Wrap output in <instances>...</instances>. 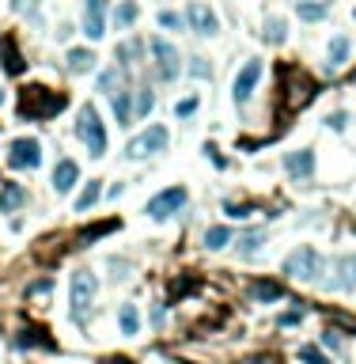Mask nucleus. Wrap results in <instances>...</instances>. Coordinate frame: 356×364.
<instances>
[{
  "mask_svg": "<svg viewBox=\"0 0 356 364\" xmlns=\"http://www.w3.org/2000/svg\"><path fill=\"white\" fill-rule=\"evenodd\" d=\"M65 106H69V95L50 92V87H38V84L19 95V118H27V121H46L53 114H61Z\"/></svg>",
  "mask_w": 356,
  "mask_h": 364,
  "instance_id": "f257e3e1",
  "label": "nucleus"
},
{
  "mask_svg": "<svg viewBox=\"0 0 356 364\" xmlns=\"http://www.w3.org/2000/svg\"><path fill=\"white\" fill-rule=\"evenodd\" d=\"M284 277L299 281V285H322V273H326V258L315 247H296L292 255L284 258Z\"/></svg>",
  "mask_w": 356,
  "mask_h": 364,
  "instance_id": "f03ea898",
  "label": "nucleus"
},
{
  "mask_svg": "<svg viewBox=\"0 0 356 364\" xmlns=\"http://www.w3.org/2000/svg\"><path fill=\"white\" fill-rule=\"evenodd\" d=\"M76 137H80V145L87 148V156L91 160H103L106 156V126H103V118H99V110L87 103L80 106V114H76Z\"/></svg>",
  "mask_w": 356,
  "mask_h": 364,
  "instance_id": "7ed1b4c3",
  "label": "nucleus"
},
{
  "mask_svg": "<svg viewBox=\"0 0 356 364\" xmlns=\"http://www.w3.org/2000/svg\"><path fill=\"white\" fill-rule=\"evenodd\" d=\"M95 292H99V281L91 270H72L69 277V311H72V323H84V315L91 311L95 304Z\"/></svg>",
  "mask_w": 356,
  "mask_h": 364,
  "instance_id": "20e7f679",
  "label": "nucleus"
},
{
  "mask_svg": "<svg viewBox=\"0 0 356 364\" xmlns=\"http://www.w3.org/2000/svg\"><path fill=\"white\" fill-rule=\"evenodd\" d=\"M148 53H152V69H155V80L160 84H174L178 80V72L186 69L182 57H178V46L174 42H167V38H148Z\"/></svg>",
  "mask_w": 356,
  "mask_h": 364,
  "instance_id": "39448f33",
  "label": "nucleus"
},
{
  "mask_svg": "<svg viewBox=\"0 0 356 364\" xmlns=\"http://www.w3.org/2000/svg\"><path fill=\"white\" fill-rule=\"evenodd\" d=\"M186 186H167V190H160L155 197H148V205H144V216L155 220V224H163V220H171L182 213V205H186Z\"/></svg>",
  "mask_w": 356,
  "mask_h": 364,
  "instance_id": "423d86ee",
  "label": "nucleus"
},
{
  "mask_svg": "<svg viewBox=\"0 0 356 364\" xmlns=\"http://www.w3.org/2000/svg\"><path fill=\"white\" fill-rule=\"evenodd\" d=\"M171 145V133H167V126H148L140 137H133L126 145V160H148V156H160Z\"/></svg>",
  "mask_w": 356,
  "mask_h": 364,
  "instance_id": "0eeeda50",
  "label": "nucleus"
},
{
  "mask_svg": "<svg viewBox=\"0 0 356 364\" xmlns=\"http://www.w3.org/2000/svg\"><path fill=\"white\" fill-rule=\"evenodd\" d=\"M262 72H265V65L258 57L243 61V69L235 72V80H231V99H235V106H247L254 99V92H258V84H262Z\"/></svg>",
  "mask_w": 356,
  "mask_h": 364,
  "instance_id": "6e6552de",
  "label": "nucleus"
},
{
  "mask_svg": "<svg viewBox=\"0 0 356 364\" xmlns=\"http://www.w3.org/2000/svg\"><path fill=\"white\" fill-rule=\"evenodd\" d=\"M8 167L38 171L42 167V140L38 137H16L12 145H8Z\"/></svg>",
  "mask_w": 356,
  "mask_h": 364,
  "instance_id": "1a4fd4ad",
  "label": "nucleus"
},
{
  "mask_svg": "<svg viewBox=\"0 0 356 364\" xmlns=\"http://www.w3.org/2000/svg\"><path fill=\"white\" fill-rule=\"evenodd\" d=\"M186 27H190L197 38H213V35H220V16L205 4V0H190V4H186Z\"/></svg>",
  "mask_w": 356,
  "mask_h": 364,
  "instance_id": "9d476101",
  "label": "nucleus"
},
{
  "mask_svg": "<svg viewBox=\"0 0 356 364\" xmlns=\"http://www.w3.org/2000/svg\"><path fill=\"white\" fill-rule=\"evenodd\" d=\"M84 38L99 42L106 35V0H84V16H80Z\"/></svg>",
  "mask_w": 356,
  "mask_h": 364,
  "instance_id": "9b49d317",
  "label": "nucleus"
},
{
  "mask_svg": "<svg viewBox=\"0 0 356 364\" xmlns=\"http://www.w3.org/2000/svg\"><path fill=\"white\" fill-rule=\"evenodd\" d=\"M284 175L292 182H311V179H315V152H311V148L284 152Z\"/></svg>",
  "mask_w": 356,
  "mask_h": 364,
  "instance_id": "f8f14e48",
  "label": "nucleus"
},
{
  "mask_svg": "<svg viewBox=\"0 0 356 364\" xmlns=\"http://www.w3.org/2000/svg\"><path fill=\"white\" fill-rule=\"evenodd\" d=\"M322 289L333 292H356V255H341L333 262V277L322 281Z\"/></svg>",
  "mask_w": 356,
  "mask_h": 364,
  "instance_id": "ddd939ff",
  "label": "nucleus"
},
{
  "mask_svg": "<svg viewBox=\"0 0 356 364\" xmlns=\"http://www.w3.org/2000/svg\"><path fill=\"white\" fill-rule=\"evenodd\" d=\"M50 186H53V194L57 197H65V194H72L76 186H80V163L76 160H57L53 163V179H50Z\"/></svg>",
  "mask_w": 356,
  "mask_h": 364,
  "instance_id": "4468645a",
  "label": "nucleus"
},
{
  "mask_svg": "<svg viewBox=\"0 0 356 364\" xmlns=\"http://www.w3.org/2000/svg\"><path fill=\"white\" fill-rule=\"evenodd\" d=\"M284 76H288V106H307L311 99H315V84L307 80L299 69H284Z\"/></svg>",
  "mask_w": 356,
  "mask_h": 364,
  "instance_id": "2eb2a0df",
  "label": "nucleus"
},
{
  "mask_svg": "<svg viewBox=\"0 0 356 364\" xmlns=\"http://www.w3.org/2000/svg\"><path fill=\"white\" fill-rule=\"evenodd\" d=\"M265 243H269V231H262V228H250V231H239V258L243 262H254L265 250Z\"/></svg>",
  "mask_w": 356,
  "mask_h": 364,
  "instance_id": "dca6fc26",
  "label": "nucleus"
},
{
  "mask_svg": "<svg viewBox=\"0 0 356 364\" xmlns=\"http://www.w3.org/2000/svg\"><path fill=\"white\" fill-rule=\"evenodd\" d=\"M247 296H250L254 304H281L284 300V285L281 281H269V277H258V281H250Z\"/></svg>",
  "mask_w": 356,
  "mask_h": 364,
  "instance_id": "f3484780",
  "label": "nucleus"
},
{
  "mask_svg": "<svg viewBox=\"0 0 356 364\" xmlns=\"http://www.w3.org/2000/svg\"><path fill=\"white\" fill-rule=\"evenodd\" d=\"M349 57H352V42H349V35H333L330 46H326V69L338 72V69H345V65H349Z\"/></svg>",
  "mask_w": 356,
  "mask_h": 364,
  "instance_id": "a211bd4d",
  "label": "nucleus"
},
{
  "mask_svg": "<svg viewBox=\"0 0 356 364\" xmlns=\"http://www.w3.org/2000/svg\"><path fill=\"white\" fill-rule=\"evenodd\" d=\"M95 65H99V57H95V50H87V46H76V50L65 53V69H69L72 76L95 72Z\"/></svg>",
  "mask_w": 356,
  "mask_h": 364,
  "instance_id": "6ab92c4d",
  "label": "nucleus"
},
{
  "mask_svg": "<svg viewBox=\"0 0 356 364\" xmlns=\"http://www.w3.org/2000/svg\"><path fill=\"white\" fill-rule=\"evenodd\" d=\"M27 202H30V197H27L23 182H4V186H0V213H19Z\"/></svg>",
  "mask_w": 356,
  "mask_h": 364,
  "instance_id": "aec40b11",
  "label": "nucleus"
},
{
  "mask_svg": "<svg viewBox=\"0 0 356 364\" xmlns=\"http://www.w3.org/2000/svg\"><path fill=\"white\" fill-rule=\"evenodd\" d=\"M110 110H114V121H118V129H129L133 121V92L129 87H121L118 95H110Z\"/></svg>",
  "mask_w": 356,
  "mask_h": 364,
  "instance_id": "412c9836",
  "label": "nucleus"
},
{
  "mask_svg": "<svg viewBox=\"0 0 356 364\" xmlns=\"http://www.w3.org/2000/svg\"><path fill=\"white\" fill-rule=\"evenodd\" d=\"M140 53H144V42H140V38H126V42H118V50H114L118 69H121V72H126V69H137V65H140Z\"/></svg>",
  "mask_w": 356,
  "mask_h": 364,
  "instance_id": "4be33fe9",
  "label": "nucleus"
},
{
  "mask_svg": "<svg viewBox=\"0 0 356 364\" xmlns=\"http://www.w3.org/2000/svg\"><path fill=\"white\" fill-rule=\"evenodd\" d=\"M0 65H4V72H8V76H19V72L27 69L23 57H19V46H16V38H12V35L0 38Z\"/></svg>",
  "mask_w": 356,
  "mask_h": 364,
  "instance_id": "5701e85b",
  "label": "nucleus"
},
{
  "mask_svg": "<svg viewBox=\"0 0 356 364\" xmlns=\"http://www.w3.org/2000/svg\"><path fill=\"white\" fill-rule=\"evenodd\" d=\"M118 330L126 338H137L140 334V311H137V304H133V300H126V304L118 307Z\"/></svg>",
  "mask_w": 356,
  "mask_h": 364,
  "instance_id": "b1692460",
  "label": "nucleus"
},
{
  "mask_svg": "<svg viewBox=\"0 0 356 364\" xmlns=\"http://www.w3.org/2000/svg\"><path fill=\"white\" fill-rule=\"evenodd\" d=\"M110 19H114L118 31H129L140 19V4H137V0H118V8L110 12Z\"/></svg>",
  "mask_w": 356,
  "mask_h": 364,
  "instance_id": "393cba45",
  "label": "nucleus"
},
{
  "mask_svg": "<svg viewBox=\"0 0 356 364\" xmlns=\"http://www.w3.org/2000/svg\"><path fill=\"white\" fill-rule=\"evenodd\" d=\"M262 42H269V46H284V42H288V19L284 16H269V19H265Z\"/></svg>",
  "mask_w": 356,
  "mask_h": 364,
  "instance_id": "a878e982",
  "label": "nucleus"
},
{
  "mask_svg": "<svg viewBox=\"0 0 356 364\" xmlns=\"http://www.w3.org/2000/svg\"><path fill=\"white\" fill-rule=\"evenodd\" d=\"M99 197H103V186H99V179H87L84 182V190L76 194V213H87V209H95L99 205Z\"/></svg>",
  "mask_w": 356,
  "mask_h": 364,
  "instance_id": "bb28decb",
  "label": "nucleus"
},
{
  "mask_svg": "<svg viewBox=\"0 0 356 364\" xmlns=\"http://www.w3.org/2000/svg\"><path fill=\"white\" fill-rule=\"evenodd\" d=\"M326 12H330V8L322 4V0H296V16L304 19V23H322Z\"/></svg>",
  "mask_w": 356,
  "mask_h": 364,
  "instance_id": "cd10ccee",
  "label": "nucleus"
},
{
  "mask_svg": "<svg viewBox=\"0 0 356 364\" xmlns=\"http://www.w3.org/2000/svg\"><path fill=\"white\" fill-rule=\"evenodd\" d=\"M228 243H235V231H231L228 224H213L205 231V250H224Z\"/></svg>",
  "mask_w": 356,
  "mask_h": 364,
  "instance_id": "c85d7f7f",
  "label": "nucleus"
},
{
  "mask_svg": "<svg viewBox=\"0 0 356 364\" xmlns=\"http://www.w3.org/2000/svg\"><path fill=\"white\" fill-rule=\"evenodd\" d=\"M152 110H155L152 87H137V92H133V118H148Z\"/></svg>",
  "mask_w": 356,
  "mask_h": 364,
  "instance_id": "c756f323",
  "label": "nucleus"
},
{
  "mask_svg": "<svg viewBox=\"0 0 356 364\" xmlns=\"http://www.w3.org/2000/svg\"><path fill=\"white\" fill-rule=\"evenodd\" d=\"M99 92L103 95H118L121 92V69L118 65H110V69L99 72Z\"/></svg>",
  "mask_w": 356,
  "mask_h": 364,
  "instance_id": "7c9ffc66",
  "label": "nucleus"
},
{
  "mask_svg": "<svg viewBox=\"0 0 356 364\" xmlns=\"http://www.w3.org/2000/svg\"><path fill=\"white\" fill-rule=\"evenodd\" d=\"M155 23H160L163 31H190L186 27V12H174V8H163V12L155 16Z\"/></svg>",
  "mask_w": 356,
  "mask_h": 364,
  "instance_id": "2f4dec72",
  "label": "nucleus"
},
{
  "mask_svg": "<svg viewBox=\"0 0 356 364\" xmlns=\"http://www.w3.org/2000/svg\"><path fill=\"white\" fill-rule=\"evenodd\" d=\"M114 228H121V220H103V224H95V228H84L76 239H80V243H95V239H103L106 231H114Z\"/></svg>",
  "mask_w": 356,
  "mask_h": 364,
  "instance_id": "473e14b6",
  "label": "nucleus"
},
{
  "mask_svg": "<svg viewBox=\"0 0 356 364\" xmlns=\"http://www.w3.org/2000/svg\"><path fill=\"white\" fill-rule=\"evenodd\" d=\"M197 106H201V99H197V95L178 99V103H174V118H178V121H190V118L197 114Z\"/></svg>",
  "mask_w": 356,
  "mask_h": 364,
  "instance_id": "72a5a7b5",
  "label": "nucleus"
},
{
  "mask_svg": "<svg viewBox=\"0 0 356 364\" xmlns=\"http://www.w3.org/2000/svg\"><path fill=\"white\" fill-rule=\"evenodd\" d=\"M35 346H42V349H57L50 338H42V330H23V334H19V349H35Z\"/></svg>",
  "mask_w": 356,
  "mask_h": 364,
  "instance_id": "f704fd0d",
  "label": "nucleus"
},
{
  "mask_svg": "<svg viewBox=\"0 0 356 364\" xmlns=\"http://www.w3.org/2000/svg\"><path fill=\"white\" fill-rule=\"evenodd\" d=\"M186 72H190L194 80H213V65H208L205 57H190L186 61Z\"/></svg>",
  "mask_w": 356,
  "mask_h": 364,
  "instance_id": "c9c22d12",
  "label": "nucleus"
},
{
  "mask_svg": "<svg viewBox=\"0 0 356 364\" xmlns=\"http://www.w3.org/2000/svg\"><path fill=\"white\" fill-rule=\"evenodd\" d=\"M296 357L304 360V364H330V357H326V353H322L318 346H299Z\"/></svg>",
  "mask_w": 356,
  "mask_h": 364,
  "instance_id": "e433bc0d",
  "label": "nucleus"
},
{
  "mask_svg": "<svg viewBox=\"0 0 356 364\" xmlns=\"http://www.w3.org/2000/svg\"><path fill=\"white\" fill-rule=\"evenodd\" d=\"M38 4H42V0H12V12L16 16H27V19H35V23H38Z\"/></svg>",
  "mask_w": 356,
  "mask_h": 364,
  "instance_id": "4c0bfd02",
  "label": "nucleus"
},
{
  "mask_svg": "<svg viewBox=\"0 0 356 364\" xmlns=\"http://www.w3.org/2000/svg\"><path fill=\"white\" fill-rule=\"evenodd\" d=\"M304 319H307V311H304V307H296V311H284V315H277V326H281V330H292V326H299V323H304Z\"/></svg>",
  "mask_w": 356,
  "mask_h": 364,
  "instance_id": "58836bf2",
  "label": "nucleus"
},
{
  "mask_svg": "<svg viewBox=\"0 0 356 364\" xmlns=\"http://www.w3.org/2000/svg\"><path fill=\"white\" fill-rule=\"evenodd\" d=\"M322 349H330V353H341L345 349V341H341V330H322Z\"/></svg>",
  "mask_w": 356,
  "mask_h": 364,
  "instance_id": "ea45409f",
  "label": "nucleus"
},
{
  "mask_svg": "<svg viewBox=\"0 0 356 364\" xmlns=\"http://www.w3.org/2000/svg\"><path fill=\"white\" fill-rule=\"evenodd\" d=\"M326 126L333 129V133H345V129H349V110H333V114L326 118Z\"/></svg>",
  "mask_w": 356,
  "mask_h": 364,
  "instance_id": "a19ab883",
  "label": "nucleus"
},
{
  "mask_svg": "<svg viewBox=\"0 0 356 364\" xmlns=\"http://www.w3.org/2000/svg\"><path fill=\"white\" fill-rule=\"evenodd\" d=\"M224 213H228L231 220H247V216L254 213V205H235V202H228V205H224Z\"/></svg>",
  "mask_w": 356,
  "mask_h": 364,
  "instance_id": "79ce46f5",
  "label": "nucleus"
},
{
  "mask_svg": "<svg viewBox=\"0 0 356 364\" xmlns=\"http://www.w3.org/2000/svg\"><path fill=\"white\" fill-rule=\"evenodd\" d=\"M110 270H114V281H126L129 277V262L126 258H110Z\"/></svg>",
  "mask_w": 356,
  "mask_h": 364,
  "instance_id": "37998d69",
  "label": "nucleus"
},
{
  "mask_svg": "<svg viewBox=\"0 0 356 364\" xmlns=\"http://www.w3.org/2000/svg\"><path fill=\"white\" fill-rule=\"evenodd\" d=\"M50 289H53V277H42V281H35L27 289V296H42V292H50Z\"/></svg>",
  "mask_w": 356,
  "mask_h": 364,
  "instance_id": "c03bdc74",
  "label": "nucleus"
},
{
  "mask_svg": "<svg viewBox=\"0 0 356 364\" xmlns=\"http://www.w3.org/2000/svg\"><path fill=\"white\" fill-rule=\"evenodd\" d=\"M72 31H76L72 23H61L57 31H53V38H57V42H69V38H72Z\"/></svg>",
  "mask_w": 356,
  "mask_h": 364,
  "instance_id": "a18cd8bd",
  "label": "nucleus"
},
{
  "mask_svg": "<svg viewBox=\"0 0 356 364\" xmlns=\"http://www.w3.org/2000/svg\"><path fill=\"white\" fill-rule=\"evenodd\" d=\"M205 156H213V163H216V167H228V160L220 156V152H216L213 145H205Z\"/></svg>",
  "mask_w": 356,
  "mask_h": 364,
  "instance_id": "49530a36",
  "label": "nucleus"
},
{
  "mask_svg": "<svg viewBox=\"0 0 356 364\" xmlns=\"http://www.w3.org/2000/svg\"><path fill=\"white\" fill-rule=\"evenodd\" d=\"M99 364H133L129 357H106V360H99Z\"/></svg>",
  "mask_w": 356,
  "mask_h": 364,
  "instance_id": "de8ad7c7",
  "label": "nucleus"
},
{
  "mask_svg": "<svg viewBox=\"0 0 356 364\" xmlns=\"http://www.w3.org/2000/svg\"><path fill=\"white\" fill-rule=\"evenodd\" d=\"M243 364H273V360H265V357H247Z\"/></svg>",
  "mask_w": 356,
  "mask_h": 364,
  "instance_id": "09e8293b",
  "label": "nucleus"
},
{
  "mask_svg": "<svg viewBox=\"0 0 356 364\" xmlns=\"http://www.w3.org/2000/svg\"><path fill=\"white\" fill-rule=\"evenodd\" d=\"M4 99H8V95H4V87H0V106H4Z\"/></svg>",
  "mask_w": 356,
  "mask_h": 364,
  "instance_id": "8fccbe9b",
  "label": "nucleus"
}]
</instances>
